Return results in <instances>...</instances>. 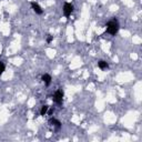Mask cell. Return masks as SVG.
<instances>
[{
	"instance_id": "6da1fadb",
	"label": "cell",
	"mask_w": 142,
	"mask_h": 142,
	"mask_svg": "<svg viewBox=\"0 0 142 142\" xmlns=\"http://www.w3.org/2000/svg\"><path fill=\"white\" fill-rule=\"evenodd\" d=\"M118 30H119V23H118V21L115 19H112L111 21H109L108 25H106V31L110 35L114 36L118 32Z\"/></svg>"
},
{
	"instance_id": "7a4b0ae2",
	"label": "cell",
	"mask_w": 142,
	"mask_h": 142,
	"mask_svg": "<svg viewBox=\"0 0 142 142\" xmlns=\"http://www.w3.org/2000/svg\"><path fill=\"white\" fill-rule=\"evenodd\" d=\"M53 100L56 101V103H58V105L62 103V100H63V91L62 90L56 91V93H54V96H53Z\"/></svg>"
},
{
	"instance_id": "3957f363",
	"label": "cell",
	"mask_w": 142,
	"mask_h": 142,
	"mask_svg": "<svg viewBox=\"0 0 142 142\" xmlns=\"http://www.w3.org/2000/svg\"><path fill=\"white\" fill-rule=\"evenodd\" d=\"M73 11V6L69 2H66L65 4H63V13H65L66 17H69V16L72 13Z\"/></svg>"
},
{
	"instance_id": "277c9868",
	"label": "cell",
	"mask_w": 142,
	"mask_h": 142,
	"mask_svg": "<svg viewBox=\"0 0 142 142\" xmlns=\"http://www.w3.org/2000/svg\"><path fill=\"white\" fill-rule=\"evenodd\" d=\"M31 7H32V9H34V11L37 15H42V9H41V7L39 6V4L37 3V2H31Z\"/></svg>"
},
{
	"instance_id": "5b68a950",
	"label": "cell",
	"mask_w": 142,
	"mask_h": 142,
	"mask_svg": "<svg viewBox=\"0 0 142 142\" xmlns=\"http://www.w3.org/2000/svg\"><path fill=\"white\" fill-rule=\"evenodd\" d=\"M42 80H43V82L46 83V86H49L50 84V82H51V77H50V74H43L42 75Z\"/></svg>"
},
{
	"instance_id": "8992f818",
	"label": "cell",
	"mask_w": 142,
	"mask_h": 142,
	"mask_svg": "<svg viewBox=\"0 0 142 142\" xmlns=\"http://www.w3.org/2000/svg\"><path fill=\"white\" fill-rule=\"evenodd\" d=\"M98 66H99V68H100V69H102V70L108 69V68H109V65L106 62V61H103V60L99 61V62H98Z\"/></svg>"
},
{
	"instance_id": "52a82bcc",
	"label": "cell",
	"mask_w": 142,
	"mask_h": 142,
	"mask_svg": "<svg viewBox=\"0 0 142 142\" xmlns=\"http://www.w3.org/2000/svg\"><path fill=\"white\" fill-rule=\"evenodd\" d=\"M51 123H52L53 125H56L57 129H60V127H61V122L60 121H58V120H56V119H51Z\"/></svg>"
},
{
	"instance_id": "ba28073f",
	"label": "cell",
	"mask_w": 142,
	"mask_h": 142,
	"mask_svg": "<svg viewBox=\"0 0 142 142\" xmlns=\"http://www.w3.org/2000/svg\"><path fill=\"white\" fill-rule=\"evenodd\" d=\"M48 108H49L48 106H42L41 110H40V114H41V115H44V114H46V113L48 112Z\"/></svg>"
},
{
	"instance_id": "9c48e42d",
	"label": "cell",
	"mask_w": 142,
	"mask_h": 142,
	"mask_svg": "<svg viewBox=\"0 0 142 142\" xmlns=\"http://www.w3.org/2000/svg\"><path fill=\"white\" fill-rule=\"evenodd\" d=\"M4 65H3V62H1V61H0V75L2 74V73H3V71H4Z\"/></svg>"
},
{
	"instance_id": "30bf717a",
	"label": "cell",
	"mask_w": 142,
	"mask_h": 142,
	"mask_svg": "<svg viewBox=\"0 0 142 142\" xmlns=\"http://www.w3.org/2000/svg\"><path fill=\"white\" fill-rule=\"evenodd\" d=\"M51 41H52V36L49 35V36H48V38H47V42H48V43H50Z\"/></svg>"
}]
</instances>
